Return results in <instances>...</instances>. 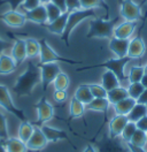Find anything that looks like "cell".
<instances>
[{
    "mask_svg": "<svg viewBox=\"0 0 147 152\" xmlns=\"http://www.w3.org/2000/svg\"><path fill=\"white\" fill-rule=\"evenodd\" d=\"M39 69H40V84L43 92H47L48 86L51 83H53L55 77L59 75L61 72V68L57 65V62H52V64H38Z\"/></svg>",
    "mask_w": 147,
    "mask_h": 152,
    "instance_id": "ba28073f",
    "label": "cell"
},
{
    "mask_svg": "<svg viewBox=\"0 0 147 152\" xmlns=\"http://www.w3.org/2000/svg\"><path fill=\"white\" fill-rule=\"evenodd\" d=\"M65 6H67V13H73L75 10H82L81 0H65Z\"/></svg>",
    "mask_w": 147,
    "mask_h": 152,
    "instance_id": "b9f144b4",
    "label": "cell"
},
{
    "mask_svg": "<svg viewBox=\"0 0 147 152\" xmlns=\"http://www.w3.org/2000/svg\"><path fill=\"white\" fill-rule=\"evenodd\" d=\"M52 4H54L55 6L61 10L62 13H67V6H65V0H51Z\"/></svg>",
    "mask_w": 147,
    "mask_h": 152,
    "instance_id": "bcb514c9",
    "label": "cell"
},
{
    "mask_svg": "<svg viewBox=\"0 0 147 152\" xmlns=\"http://www.w3.org/2000/svg\"><path fill=\"white\" fill-rule=\"evenodd\" d=\"M136 127H137V129H139V130L147 133V115L143 116L141 119L138 120L137 122H136Z\"/></svg>",
    "mask_w": 147,
    "mask_h": 152,
    "instance_id": "ee69618b",
    "label": "cell"
},
{
    "mask_svg": "<svg viewBox=\"0 0 147 152\" xmlns=\"http://www.w3.org/2000/svg\"><path fill=\"white\" fill-rule=\"evenodd\" d=\"M146 107H147V104H146Z\"/></svg>",
    "mask_w": 147,
    "mask_h": 152,
    "instance_id": "6f0895ef",
    "label": "cell"
},
{
    "mask_svg": "<svg viewBox=\"0 0 147 152\" xmlns=\"http://www.w3.org/2000/svg\"><path fill=\"white\" fill-rule=\"evenodd\" d=\"M137 104V102L132 98H125L123 100L119 102L117 104L114 105V111L116 114H119V115H128L130 113V111L132 110V107Z\"/></svg>",
    "mask_w": 147,
    "mask_h": 152,
    "instance_id": "4316f807",
    "label": "cell"
},
{
    "mask_svg": "<svg viewBox=\"0 0 147 152\" xmlns=\"http://www.w3.org/2000/svg\"><path fill=\"white\" fill-rule=\"evenodd\" d=\"M146 53V44L144 42L143 37L140 36V34L130 39L129 43V50H128V57L133 59H140L144 57V54Z\"/></svg>",
    "mask_w": 147,
    "mask_h": 152,
    "instance_id": "5bb4252c",
    "label": "cell"
},
{
    "mask_svg": "<svg viewBox=\"0 0 147 152\" xmlns=\"http://www.w3.org/2000/svg\"><path fill=\"white\" fill-rule=\"evenodd\" d=\"M147 115V107L145 104H136L132 110L130 111V113L127 115L129 119V121L131 122H137L139 119H141L143 116Z\"/></svg>",
    "mask_w": 147,
    "mask_h": 152,
    "instance_id": "4dcf8cb0",
    "label": "cell"
},
{
    "mask_svg": "<svg viewBox=\"0 0 147 152\" xmlns=\"http://www.w3.org/2000/svg\"><path fill=\"white\" fill-rule=\"evenodd\" d=\"M136 130H137L136 122H131V121H129L128 124H127V126L124 127V129H123V132H122V134H121V137H119V138L127 144V143L130 142V140L132 138L133 134L136 133Z\"/></svg>",
    "mask_w": 147,
    "mask_h": 152,
    "instance_id": "d590c367",
    "label": "cell"
},
{
    "mask_svg": "<svg viewBox=\"0 0 147 152\" xmlns=\"http://www.w3.org/2000/svg\"><path fill=\"white\" fill-rule=\"evenodd\" d=\"M0 20L12 28H21L25 24L27 19L23 13H20L17 10H8L2 14H0Z\"/></svg>",
    "mask_w": 147,
    "mask_h": 152,
    "instance_id": "7c38bea8",
    "label": "cell"
},
{
    "mask_svg": "<svg viewBox=\"0 0 147 152\" xmlns=\"http://www.w3.org/2000/svg\"><path fill=\"white\" fill-rule=\"evenodd\" d=\"M4 143H5V141H0V152H6V149H5Z\"/></svg>",
    "mask_w": 147,
    "mask_h": 152,
    "instance_id": "f5cc1de1",
    "label": "cell"
},
{
    "mask_svg": "<svg viewBox=\"0 0 147 152\" xmlns=\"http://www.w3.org/2000/svg\"><path fill=\"white\" fill-rule=\"evenodd\" d=\"M146 136H147V133H146Z\"/></svg>",
    "mask_w": 147,
    "mask_h": 152,
    "instance_id": "680465c9",
    "label": "cell"
},
{
    "mask_svg": "<svg viewBox=\"0 0 147 152\" xmlns=\"http://www.w3.org/2000/svg\"><path fill=\"white\" fill-rule=\"evenodd\" d=\"M129 122V119L127 115H119L115 114L108 122V135L110 137H121V134L123 132L124 127Z\"/></svg>",
    "mask_w": 147,
    "mask_h": 152,
    "instance_id": "4fadbf2b",
    "label": "cell"
},
{
    "mask_svg": "<svg viewBox=\"0 0 147 152\" xmlns=\"http://www.w3.org/2000/svg\"><path fill=\"white\" fill-rule=\"evenodd\" d=\"M138 104H147V89H144L143 94L139 96V98L137 99Z\"/></svg>",
    "mask_w": 147,
    "mask_h": 152,
    "instance_id": "681fc988",
    "label": "cell"
},
{
    "mask_svg": "<svg viewBox=\"0 0 147 152\" xmlns=\"http://www.w3.org/2000/svg\"><path fill=\"white\" fill-rule=\"evenodd\" d=\"M68 15L69 13H63L61 14L60 18L53 21V22H47L44 24L45 27L51 34H54V35H59V36H62L65 28V24H67V20H68Z\"/></svg>",
    "mask_w": 147,
    "mask_h": 152,
    "instance_id": "ffe728a7",
    "label": "cell"
},
{
    "mask_svg": "<svg viewBox=\"0 0 147 152\" xmlns=\"http://www.w3.org/2000/svg\"><path fill=\"white\" fill-rule=\"evenodd\" d=\"M12 58L16 62V65L20 66L23 64L27 59V48H25V40L22 38H14V44L12 46Z\"/></svg>",
    "mask_w": 147,
    "mask_h": 152,
    "instance_id": "e0dca14e",
    "label": "cell"
},
{
    "mask_svg": "<svg viewBox=\"0 0 147 152\" xmlns=\"http://www.w3.org/2000/svg\"><path fill=\"white\" fill-rule=\"evenodd\" d=\"M39 44H40V52H39V64L40 65L52 64V62H63V64H69V65L81 64V61H76V60L61 57L57 52H55L54 50L51 48V45L47 43L45 38L39 39Z\"/></svg>",
    "mask_w": 147,
    "mask_h": 152,
    "instance_id": "5b68a950",
    "label": "cell"
},
{
    "mask_svg": "<svg viewBox=\"0 0 147 152\" xmlns=\"http://www.w3.org/2000/svg\"><path fill=\"white\" fill-rule=\"evenodd\" d=\"M9 137L8 124L5 113L0 110V141H6Z\"/></svg>",
    "mask_w": 147,
    "mask_h": 152,
    "instance_id": "f35d334b",
    "label": "cell"
},
{
    "mask_svg": "<svg viewBox=\"0 0 147 152\" xmlns=\"http://www.w3.org/2000/svg\"><path fill=\"white\" fill-rule=\"evenodd\" d=\"M24 16L27 21H31L33 23L44 26L45 23H47V14H46V8L45 5H39L38 7L33 8V10H25Z\"/></svg>",
    "mask_w": 147,
    "mask_h": 152,
    "instance_id": "ac0fdd59",
    "label": "cell"
},
{
    "mask_svg": "<svg viewBox=\"0 0 147 152\" xmlns=\"http://www.w3.org/2000/svg\"><path fill=\"white\" fill-rule=\"evenodd\" d=\"M81 6H82V10H94L98 7L105 8L107 12L109 10L105 0H81Z\"/></svg>",
    "mask_w": 147,
    "mask_h": 152,
    "instance_id": "836d02e7",
    "label": "cell"
},
{
    "mask_svg": "<svg viewBox=\"0 0 147 152\" xmlns=\"http://www.w3.org/2000/svg\"><path fill=\"white\" fill-rule=\"evenodd\" d=\"M144 69H145V74H147V64L144 66Z\"/></svg>",
    "mask_w": 147,
    "mask_h": 152,
    "instance_id": "db71d44e",
    "label": "cell"
},
{
    "mask_svg": "<svg viewBox=\"0 0 147 152\" xmlns=\"http://www.w3.org/2000/svg\"><path fill=\"white\" fill-rule=\"evenodd\" d=\"M36 111H37V127H41L46 124V122L51 121L54 116V107L47 99L46 96L43 95V97L39 99V102L36 104Z\"/></svg>",
    "mask_w": 147,
    "mask_h": 152,
    "instance_id": "9c48e42d",
    "label": "cell"
},
{
    "mask_svg": "<svg viewBox=\"0 0 147 152\" xmlns=\"http://www.w3.org/2000/svg\"><path fill=\"white\" fill-rule=\"evenodd\" d=\"M89 86H90L93 98H107V91L101 84L92 83V84H89Z\"/></svg>",
    "mask_w": 147,
    "mask_h": 152,
    "instance_id": "ab89813d",
    "label": "cell"
},
{
    "mask_svg": "<svg viewBox=\"0 0 147 152\" xmlns=\"http://www.w3.org/2000/svg\"><path fill=\"white\" fill-rule=\"evenodd\" d=\"M144 89H145V88L143 86V84H141L140 82H137V83H130L129 86L127 88L129 97L132 98V99H135L136 102H137V99L139 98V96L143 94Z\"/></svg>",
    "mask_w": 147,
    "mask_h": 152,
    "instance_id": "74e56055",
    "label": "cell"
},
{
    "mask_svg": "<svg viewBox=\"0 0 147 152\" xmlns=\"http://www.w3.org/2000/svg\"><path fill=\"white\" fill-rule=\"evenodd\" d=\"M39 5H41V0H24L22 4L23 8L25 10H33V8L38 7Z\"/></svg>",
    "mask_w": 147,
    "mask_h": 152,
    "instance_id": "7bdbcfd3",
    "label": "cell"
},
{
    "mask_svg": "<svg viewBox=\"0 0 147 152\" xmlns=\"http://www.w3.org/2000/svg\"><path fill=\"white\" fill-rule=\"evenodd\" d=\"M82 152H98L97 148L94 146V144H87L84 149H83Z\"/></svg>",
    "mask_w": 147,
    "mask_h": 152,
    "instance_id": "f907efd6",
    "label": "cell"
},
{
    "mask_svg": "<svg viewBox=\"0 0 147 152\" xmlns=\"http://www.w3.org/2000/svg\"><path fill=\"white\" fill-rule=\"evenodd\" d=\"M140 83L143 84V86H144L145 89H147V74H145V75L143 76V78H141Z\"/></svg>",
    "mask_w": 147,
    "mask_h": 152,
    "instance_id": "816d5d0a",
    "label": "cell"
},
{
    "mask_svg": "<svg viewBox=\"0 0 147 152\" xmlns=\"http://www.w3.org/2000/svg\"><path fill=\"white\" fill-rule=\"evenodd\" d=\"M94 18H97V13L94 12V10H75L73 13H69L65 28H64L63 34L61 36V39L64 43V45L65 46L70 45V43H69L70 35H71L74 29L76 28L81 22H83L86 19H94Z\"/></svg>",
    "mask_w": 147,
    "mask_h": 152,
    "instance_id": "277c9868",
    "label": "cell"
},
{
    "mask_svg": "<svg viewBox=\"0 0 147 152\" xmlns=\"http://www.w3.org/2000/svg\"><path fill=\"white\" fill-rule=\"evenodd\" d=\"M45 8H46V14H47V22H53V21H55L57 18H60L61 14H63V13L59 10L54 4H52L51 1H49V2H46Z\"/></svg>",
    "mask_w": 147,
    "mask_h": 152,
    "instance_id": "e575fe53",
    "label": "cell"
},
{
    "mask_svg": "<svg viewBox=\"0 0 147 152\" xmlns=\"http://www.w3.org/2000/svg\"><path fill=\"white\" fill-rule=\"evenodd\" d=\"M41 132L43 134L45 135L46 140L48 142H52V143H56V142H60V141H64V140H69L68 135L65 132L59 129V128H55V127H51V126H47V124H44L40 127Z\"/></svg>",
    "mask_w": 147,
    "mask_h": 152,
    "instance_id": "d6986e66",
    "label": "cell"
},
{
    "mask_svg": "<svg viewBox=\"0 0 147 152\" xmlns=\"http://www.w3.org/2000/svg\"><path fill=\"white\" fill-rule=\"evenodd\" d=\"M51 0H41V2H44V4H46V2H49Z\"/></svg>",
    "mask_w": 147,
    "mask_h": 152,
    "instance_id": "11a10c76",
    "label": "cell"
},
{
    "mask_svg": "<svg viewBox=\"0 0 147 152\" xmlns=\"http://www.w3.org/2000/svg\"><path fill=\"white\" fill-rule=\"evenodd\" d=\"M129 43L130 39H119L116 37H111L109 39L108 48L116 58H124L128 57Z\"/></svg>",
    "mask_w": 147,
    "mask_h": 152,
    "instance_id": "2e32d148",
    "label": "cell"
},
{
    "mask_svg": "<svg viewBox=\"0 0 147 152\" xmlns=\"http://www.w3.org/2000/svg\"><path fill=\"white\" fill-rule=\"evenodd\" d=\"M127 146H128V149L130 152H147L144 148H139V146L132 145V144H130V143H127Z\"/></svg>",
    "mask_w": 147,
    "mask_h": 152,
    "instance_id": "c3c4849f",
    "label": "cell"
},
{
    "mask_svg": "<svg viewBox=\"0 0 147 152\" xmlns=\"http://www.w3.org/2000/svg\"><path fill=\"white\" fill-rule=\"evenodd\" d=\"M17 65L12 56L6 54L5 52L0 54V75H8L16 70Z\"/></svg>",
    "mask_w": 147,
    "mask_h": 152,
    "instance_id": "44dd1931",
    "label": "cell"
},
{
    "mask_svg": "<svg viewBox=\"0 0 147 152\" xmlns=\"http://www.w3.org/2000/svg\"><path fill=\"white\" fill-rule=\"evenodd\" d=\"M85 105L82 104L81 102H78L75 97H73L70 99V103H69V115L71 119H77V118H81L85 113Z\"/></svg>",
    "mask_w": 147,
    "mask_h": 152,
    "instance_id": "f1b7e54d",
    "label": "cell"
},
{
    "mask_svg": "<svg viewBox=\"0 0 147 152\" xmlns=\"http://www.w3.org/2000/svg\"><path fill=\"white\" fill-rule=\"evenodd\" d=\"M69 84H70V78L62 70L59 73V75L55 77L54 82H53L54 90H68Z\"/></svg>",
    "mask_w": 147,
    "mask_h": 152,
    "instance_id": "1f68e13d",
    "label": "cell"
},
{
    "mask_svg": "<svg viewBox=\"0 0 147 152\" xmlns=\"http://www.w3.org/2000/svg\"><path fill=\"white\" fill-rule=\"evenodd\" d=\"M90 111H95V112H102L107 113L110 107V103L107 98H93L90 104L85 106Z\"/></svg>",
    "mask_w": 147,
    "mask_h": 152,
    "instance_id": "484cf974",
    "label": "cell"
},
{
    "mask_svg": "<svg viewBox=\"0 0 147 152\" xmlns=\"http://www.w3.org/2000/svg\"><path fill=\"white\" fill-rule=\"evenodd\" d=\"M9 46H10V43H9L8 40H6V39L0 37V54L4 53L5 50H7Z\"/></svg>",
    "mask_w": 147,
    "mask_h": 152,
    "instance_id": "7dc6e473",
    "label": "cell"
},
{
    "mask_svg": "<svg viewBox=\"0 0 147 152\" xmlns=\"http://www.w3.org/2000/svg\"><path fill=\"white\" fill-rule=\"evenodd\" d=\"M35 130V126L29 122L28 120L25 121H21L20 124V127H18V132H17V137L23 141V142L27 143L29 141V138L31 137V135Z\"/></svg>",
    "mask_w": 147,
    "mask_h": 152,
    "instance_id": "83f0119b",
    "label": "cell"
},
{
    "mask_svg": "<svg viewBox=\"0 0 147 152\" xmlns=\"http://www.w3.org/2000/svg\"><path fill=\"white\" fill-rule=\"evenodd\" d=\"M94 146L98 152H130L127 144L119 137H110L109 135H105L101 140L94 142Z\"/></svg>",
    "mask_w": 147,
    "mask_h": 152,
    "instance_id": "52a82bcc",
    "label": "cell"
},
{
    "mask_svg": "<svg viewBox=\"0 0 147 152\" xmlns=\"http://www.w3.org/2000/svg\"><path fill=\"white\" fill-rule=\"evenodd\" d=\"M40 83V69L39 65L30 60L28 62L24 72L17 77L15 84L13 86V92L17 97L31 96L35 88Z\"/></svg>",
    "mask_w": 147,
    "mask_h": 152,
    "instance_id": "6da1fadb",
    "label": "cell"
},
{
    "mask_svg": "<svg viewBox=\"0 0 147 152\" xmlns=\"http://www.w3.org/2000/svg\"><path fill=\"white\" fill-rule=\"evenodd\" d=\"M1 1H4V0H0V2H1Z\"/></svg>",
    "mask_w": 147,
    "mask_h": 152,
    "instance_id": "9f6ffc18",
    "label": "cell"
},
{
    "mask_svg": "<svg viewBox=\"0 0 147 152\" xmlns=\"http://www.w3.org/2000/svg\"><path fill=\"white\" fill-rule=\"evenodd\" d=\"M130 144L132 145H136V146H139V148H145V145L147 144V136L145 132H141L137 129L136 133L133 134L132 138L130 140Z\"/></svg>",
    "mask_w": 147,
    "mask_h": 152,
    "instance_id": "8d00e7d4",
    "label": "cell"
},
{
    "mask_svg": "<svg viewBox=\"0 0 147 152\" xmlns=\"http://www.w3.org/2000/svg\"><path fill=\"white\" fill-rule=\"evenodd\" d=\"M128 97L129 94L127 88H124V86H117V88H115V89H113V90H110V91L107 92V99L110 103V105H113V106L115 104H117L121 100L128 98Z\"/></svg>",
    "mask_w": 147,
    "mask_h": 152,
    "instance_id": "cb8c5ba5",
    "label": "cell"
},
{
    "mask_svg": "<svg viewBox=\"0 0 147 152\" xmlns=\"http://www.w3.org/2000/svg\"><path fill=\"white\" fill-rule=\"evenodd\" d=\"M0 107H2L8 113L13 114L20 121L28 120L24 111H22L21 108H18L17 106L14 104L13 98H12L10 92H9V89L4 84H0Z\"/></svg>",
    "mask_w": 147,
    "mask_h": 152,
    "instance_id": "8992f818",
    "label": "cell"
},
{
    "mask_svg": "<svg viewBox=\"0 0 147 152\" xmlns=\"http://www.w3.org/2000/svg\"><path fill=\"white\" fill-rule=\"evenodd\" d=\"M74 97L78 102H81L82 104L85 105V106L87 104H90L92 102V99H93V96L91 94V90H90L89 84H81V86L76 89Z\"/></svg>",
    "mask_w": 147,
    "mask_h": 152,
    "instance_id": "d4e9b609",
    "label": "cell"
},
{
    "mask_svg": "<svg viewBox=\"0 0 147 152\" xmlns=\"http://www.w3.org/2000/svg\"><path fill=\"white\" fill-rule=\"evenodd\" d=\"M25 48H27V58L33 59L37 56H39L40 52V44L39 40L35 38H25Z\"/></svg>",
    "mask_w": 147,
    "mask_h": 152,
    "instance_id": "f546056e",
    "label": "cell"
},
{
    "mask_svg": "<svg viewBox=\"0 0 147 152\" xmlns=\"http://www.w3.org/2000/svg\"><path fill=\"white\" fill-rule=\"evenodd\" d=\"M132 59L129 57L124 58H110L108 60H106L105 62H101L98 65H93V66L85 67V68H77V72H84V70H89L92 68H106L107 70L113 72L116 77L119 78L121 83H123L124 81L128 80V76H125V67Z\"/></svg>",
    "mask_w": 147,
    "mask_h": 152,
    "instance_id": "3957f363",
    "label": "cell"
},
{
    "mask_svg": "<svg viewBox=\"0 0 147 152\" xmlns=\"http://www.w3.org/2000/svg\"><path fill=\"white\" fill-rule=\"evenodd\" d=\"M48 141L46 140L45 135L43 134L40 127L35 126V130L27 142V146L30 152H40L47 146Z\"/></svg>",
    "mask_w": 147,
    "mask_h": 152,
    "instance_id": "8fae6325",
    "label": "cell"
},
{
    "mask_svg": "<svg viewBox=\"0 0 147 152\" xmlns=\"http://www.w3.org/2000/svg\"><path fill=\"white\" fill-rule=\"evenodd\" d=\"M101 86L105 88V90L108 92L110 90L117 88L121 86V82L119 81V78L116 77V75L110 72V70H105L103 74L101 76Z\"/></svg>",
    "mask_w": 147,
    "mask_h": 152,
    "instance_id": "603a6c76",
    "label": "cell"
},
{
    "mask_svg": "<svg viewBox=\"0 0 147 152\" xmlns=\"http://www.w3.org/2000/svg\"><path fill=\"white\" fill-rule=\"evenodd\" d=\"M53 99L59 104H63L68 99V92L67 90H54Z\"/></svg>",
    "mask_w": 147,
    "mask_h": 152,
    "instance_id": "60d3db41",
    "label": "cell"
},
{
    "mask_svg": "<svg viewBox=\"0 0 147 152\" xmlns=\"http://www.w3.org/2000/svg\"><path fill=\"white\" fill-rule=\"evenodd\" d=\"M144 75H145L144 66L131 67L130 70H129V75H128L129 83H137V82H140Z\"/></svg>",
    "mask_w": 147,
    "mask_h": 152,
    "instance_id": "d6a6232c",
    "label": "cell"
},
{
    "mask_svg": "<svg viewBox=\"0 0 147 152\" xmlns=\"http://www.w3.org/2000/svg\"><path fill=\"white\" fill-rule=\"evenodd\" d=\"M119 14L125 21L138 22L143 16L141 5L135 2L133 0H121Z\"/></svg>",
    "mask_w": 147,
    "mask_h": 152,
    "instance_id": "30bf717a",
    "label": "cell"
},
{
    "mask_svg": "<svg viewBox=\"0 0 147 152\" xmlns=\"http://www.w3.org/2000/svg\"><path fill=\"white\" fill-rule=\"evenodd\" d=\"M23 1H24V0H4V1H1V2L8 4L9 6H10V10H17L18 7L23 4Z\"/></svg>",
    "mask_w": 147,
    "mask_h": 152,
    "instance_id": "f6af8a7d",
    "label": "cell"
},
{
    "mask_svg": "<svg viewBox=\"0 0 147 152\" xmlns=\"http://www.w3.org/2000/svg\"><path fill=\"white\" fill-rule=\"evenodd\" d=\"M138 26V22H131V21H124L119 23L114 29V36L113 37L119 38V39H130L133 35Z\"/></svg>",
    "mask_w": 147,
    "mask_h": 152,
    "instance_id": "9a60e30c",
    "label": "cell"
},
{
    "mask_svg": "<svg viewBox=\"0 0 147 152\" xmlns=\"http://www.w3.org/2000/svg\"><path fill=\"white\" fill-rule=\"evenodd\" d=\"M119 18L102 19L94 18L90 21V30L86 38H110L114 36V29L117 26Z\"/></svg>",
    "mask_w": 147,
    "mask_h": 152,
    "instance_id": "7a4b0ae2",
    "label": "cell"
},
{
    "mask_svg": "<svg viewBox=\"0 0 147 152\" xmlns=\"http://www.w3.org/2000/svg\"><path fill=\"white\" fill-rule=\"evenodd\" d=\"M6 152H30L27 146V143L21 141L18 137H8L5 143Z\"/></svg>",
    "mask_w": 147,
    "mask_h": 152,
    "instance_id": "7402d4cb",
    "label": "cell"
}]
</instances>
